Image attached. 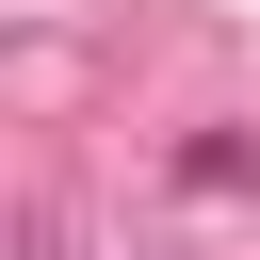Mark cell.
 Returning a JSON list of instances; mask_svg holds the SVG:
<instances>
[{"instance_id": "obj_1", "label": "cell", "mask_w": 260, "mask_h": 260, "mask_svg": "<svg viewBox=\"0 0 260 260\" xmlns=\"http://www.w3.org/2000/svg\"><path fill=\"white\" fill-rule=\"evenodd\" d=\"M162 179H179V195H260V146H244V130H195Z\"/></svg>"}]
</instances>
